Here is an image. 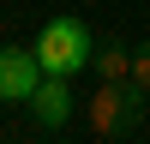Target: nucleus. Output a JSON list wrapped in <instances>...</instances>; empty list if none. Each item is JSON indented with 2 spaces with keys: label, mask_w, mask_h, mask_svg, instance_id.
I'll return each mask as SVG.
<instances>
[{
  "label": "nucleus",
  "mask_w": 150,
  "mask_h": 144,
  "mask_svg": "<svg viewBox=\"0 0 150 144\" xmlns=\"http://www.w3.org/2000/svg\"><path fill=\"white\" fill-rule=\"evenodd\" d=\"M36 60H42L48 78H78L84 66H96V48H90V30L78 18H48L36 30Z\"/></svg>",
  "instance_id": "nucleus-1"
},
{
  "label": "nucleus",
  "mask_w": 150,
  "mask_h": 144,
  "mask_svg": "<svg viewBox=\"0 0 150 144\" xmlns=\"http://www.w3.org/2000/svg\"><path fill=\"white\" fill-rule=\"evenodd\" d=\"M42 78L48 72L36 60V48H0V102H30Z\"/></svg>",
  "instance_id": "nucleus-2"
},
{
  "label": "nucleus",
  "mask_w": 150,
  "mask_h": 144,
  "mask_svg": "<svg viewBox=\"0 0 150 144\" xmlns=\"http://www.w3.org/2000/svg\"><path fill=\"white\" fill-rule=\"evenodd\" d=\"M30 114H36V126H66L72 120V78H42L36 84V96H30Z\"/></svg>",
  "instance_id": "nucleus-3"
},
{
  "label": "nucleus",
  "mask_w": 150,
  "mask_h": 144,
  "mask_svg": "<svg viewBox=\"0 0 150 144\" xmlns=\"http://www.w3.org/2000/svg\"><path fill=\"white\" fill-rule=\"evenodd\" d=\"M132 84H138V90H150V48L132 60Z\"/></svg>",
  "instance_id": "nucleus-4"
}]
</instances>
